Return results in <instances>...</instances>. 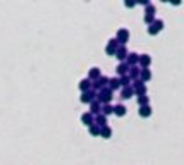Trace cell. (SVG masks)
Segmentation results:
<instances>
[{"instance_id":"obj_5","label":"cell","mask_w":184,"mask_h":165,"mask_svg":"<svg viewBox=\"0 0 184 165\" xmlns=\"http://www.w3.org/2000/svg\"><path fill=\"white\" fill-rule=\"evenodd\" d=\"M89 100H91V95H89V93H86V95L81 96V102H89Z\"/></svg>"},{"instance_id":"obj_4","label":"cell","mask_w":184,"mask_h":165,"mask_svg":"<svg viewBox=\"0 0 184 165\" xmlns=\"http://www.w3.org/2000/svg\"><path fill=\"white\" fill-rule=\"evenodd\" d=\"M81 119H83V120H84L86 124H91V115H89V114H84Z\"/></svg>"},{"instance_id":"obj_11","label":"cell","mask_w":184,"mask_h":165,"mask_svg":"<svg viewBox=\"0 0 184 165\" xmlns=\"http://www.w3.org/2000/svg\"><path fill=\"white\" fill-rule=\"evenodd\" d=\"M89 131H91V134H98V127H91Z\"/></svg>"},{"instance_id":"obj_1","label":"cell","mask_w":184,"mask_h":165,"mask_svg":"<svg viewBox=\"0 0 184 165\" xmlns=\"http://www.w3.org/2000/svg\"><path fill=\"white\" fill-rule=\"evenodd\" d=\"M110 95H112V91H103V93H102V100H103V102L110 100V98H112Z\"/></svg>"},{"instance_id":"obj_9","label":"cell","mask_w":184,"mask_h":165,"mask_svg":"<svg viewBox=\"0 0 184 165\" xmlns=\"http://www.w3.org/2000/svg\"><path fill=\"white\" fill-rule=\"evenodd\" d=\"M103 136H110V129H109V127H105V129H103Z\"/></svg>"},{"instance_id":"obj_3","label":"cell","mask_w":184,"mask_h":165,"mask_svg":"<svg viewBox=\"0 0 184 165\" xmlns=\"http://www.w3.org/2000/svg\"><path fill=\"white\" fill-rule=\"evenodd\" d=\"M119 38L122 41H126L127 40V31H119Z\"/></svg>"},{"instance_id":"obj_6","label":"cell","mask_w":184,"mask_h":165,"mask_svg":"<svg viewBox=\"0 0 184 165\" xmlns=\"http://www.w3.org/2000/svg\"><path fill=\"white\" fill-rule=\"evenodd\" d=\"M141 115H150V109H148V107H143V109H141Z\"/></svg>"},{"instance_id":"obj_7","label":"cell","mask_w":184,"mask_h":165,"mask_svg":"<svg viewBox=\"0 0 184 165\" xmlns=\"http://www.w3.org/2000/svg\"><path fill=\"white\" fill-rule=\"evenodd\" d=\"M88 82H89V81H81V84H79V88H81V89H86V88L89 86Z\"/></svg>"},{"instance_id":"obj_12","label":"cell","mask_w":184,"mask_h":165,"mask_svg":"<svg viewBox=\"0 0 184 165\" xmlns=\"http://www.w3.org/2000/svg\"><path fill=\"white\" fill-rule=\"evenodd\" d=\"M103 112H105V114H110V112H112V109H110V107H105V109H103Z\"/></svg>"},{"instance_id":"obj_10","label":"cell","mask_w":184,"mask_h":165,"mask_svg":"<svg viewBox=\"0 0 184 165\" xmlns=\"http://www.w3.org/2000/svg\"><path fill=\"white\" fill-rule=\"evenodd\" d=\"M91 110H93V112H98V103H93V105H91Z\"/></svg>"},{"instance_id":"obj_8","label":"cell","mask_w":184,"mask_h":165,"mask_svg":"<svg viewBox=\"0 0 184 165\" xmlns=\"http://www.w3.org/2000/svg\"><path fill=\"white\" fill-rule=\"evenodd\" d=\"M98 74H100V71L96 69V71H91V74H89V76H91V77H95V76H98Z\"/></svg>"},{"instance_id":"obj_2","label":"cell","mask_w":184,"mask_h":165,"mask_svg":"<svg viewBox=\"0 0 184 165\" xmlns=\"http://www.w3.org/2000/svg\"><path fill=\"white\" fill-rule=\"evenodd\" d=\"M115 114L117 115H124V114H126V109H124L122 105H119V107H115Z\"/></svg>"}]
</instances>
